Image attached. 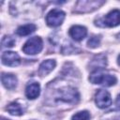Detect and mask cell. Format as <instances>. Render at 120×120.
<instances>
[{"mask_svg": "<svg viewBox=\"0 0 120 120\" xmlns=\"http://www.w3.org/2000/svg\"><path fill=\"white\" fill-rule=\"evenodd\" d=\"M118 38H120V33H119V34H118Z\"/></svg>", "mask_w": 120, "mask_h": 120, "instance_id": "obj_22", "label": "cell"}, {"mask_svg": "<svg viewBox=\"0 0 120 120\" xmlns=\"http://www.w3.org/2000/svg\"><path fill=\"white\" fill-rule=\"evenodd\" d=\"M2 120H8V119H7V118H4V117H3V118H2Z\"/></svg>", "mask_w": 120, "mask_h": 120, "instance_id": "obj_20", "label": "cell"}, {"mask_svg": "<svg viewBox=\"0 0 120 120\" xmlns=\"http://www.w3.org/2000/svg\"><path fill=\"white\" fill-rule=\"evenodd\" d=\"M99 43H100V36H93L87 41V45L90 48H96L99 45Z\"/></svg>", "mask_w": 120, "mask_h": 120, "instance_id": "obj_16", "label": "cell"}, {"mask_svg": "<svg viewBox=\"0 0 120 120\" xmlns=\"http://www.w3.org/2000/svg\"><path fill=\"white\" fill-rule=\"evenodd\" d=\"M55 61L52 60V59H48V60H45L43 61L40 66H39V68H38V72L40 75L42 76H45L47 74H49L54 68H55Z\"/></svg>", "mask_w": 120, "mask_h": 120, "instance_id": "obj_11", "label": "cell"}, {"mask_svg": "<svg viewBox=\"0 0 120 120\" xmlns=\"http://www.w3.org/2000/svg\"><path fill=\"white\" fill-rule=\"evenodd\" d=\"M7 110L8 112L12 114V115H16V116H19V115H22L23 113V111L21 107V105L17 102H11L9 105H8L7 107Z\"/></svg>", "mask_w": 120, "mask_h": 120, "instance_id": "obj_14", "label": "cell"}, {"mask_svg": "<svg viewBox=\"0 0 120 120\" xmlns=\"http://www.w3.org/2000/svg\"><path fill=\"white\" fill-rule=\"evenodd\" d=\"M112 120H120V118H116V119H112Z\"/></svg>", "mask_w": 120, "mask_h": 120, "instance_id": "obj_21", "label": "cell"}, {"mask_svg": "<svg viewBox=\"0 0 120 120\" xmlns=\"http://www.w3.org/2000/svg\"><path fill=\"white\" fill-rule=\"evenodd\" d=\"M14 39L11 37H5L2 40V46L3 47H12L14 45Z\"/></svg>", "mask_w": 120, "mask_h": 120, "instance_id": "obj_17", "label": "cell"}, {"mask_svg": "<svg viewBox=\"0 0 120 120\" xmlns=\"http://www.w3.org/2000/svg\"><path fill=\"white\" fill-rule=\"evenodd\" d=\"M115 104H116V107L117 109L120 110V95H118V97L116 98V101H115Z\"/></svg>", "mask_w": 120, "mask_h": 120, "instance_id": "obj_18", "label": "cell"}, {"mask_svg": "<svg viewBox=\"0 0 120 120\" xmlns=\"http://www.w3.org/2000/svg\"><path fill=\"white\" fill-rule=\"evenodd\" d=\"M95 101L98 108L105 109L112 104L111 95L108 91L104 89H98L95 95Z\"/></svg>", "mask_w": 120, "mask_h": 120, "instance_id": "obj_5", "label": "cell"}, {"mask_svg": "<svg viewBox=\"0 0 120 120\" xmlns=\"http://www.w3.org/2000/svg\"><path fill=\"white\" fill-rule=\"evenodd\" d=\"M101 22L103 26L108 27H115L120 24V10L113 9L110 11L103 19H101Z\"/></svg>", "mask_w": 120, "mask_h": 120, "instance_id": "obj_6", "label": "cell"}, {"mask_svg": "<svg viewBox=\"0 0 120 120\" xmlns=\"http://www.w3.org/2000/svg\"><path fill=\"white\" fill-rule=\"evenodd\" d=\"M71 120H90V113L87 111L78 112L72 115Z\"/></svg>", "mask_w": 120, "mask_h": 120, "instance_id": "obj_15", "label": "cell"}, {"mask_svg": "<svg viewBox=\"0 0 120 120\" xmlns=\"http://www.w3.org/2000/svg\"><path fill=\"white\" fill-rule=\"evenodd\" d=\"M89 81L95 84H102L104 86H112L116 83V78L113 75L104 72L102 69H95L89 76Z\"/></svg>", "mask_w": 120, "mask_h": 120, "instance_id": "obj_1", "label": "cell"}, {"mask_svg": "<svg viewBox=\"0 0 120 120\" xmlns=\"http://www.w3.org/2000/svg\"><path fill=\"white\" fill-rule=\"evenodd\" d=\"M107 64V60H106V56L104 54H99L98 56H96L92 63H91V66L94 67L95 69H102L103 68H105ZM94 69V70H95Z\"/></svg>", "mask_w": 120, "mask_h": 120, "instance_id": "obj_13", "label": "cell"}, {"mask_svg": "<svg viewBox=\"0 0 120 120\" xmlns=\"http://www.w3.org/2000/svg\"><path fill=\"white\" fill-rule=\"evenodd\" d=\"M117 63H118V65L120 66V55H119L118 58H117Z\"/></svg>", "mask_w": 120, "mask_h": 120, "instance_id": "obj_19", "label": "cell"}, {"mask_svg": "<svg viewBox=\"0 0 120 120\" xmlns=\"http://www.w3.org/2000/svg\"><path fill=\"white\" fill-rule=\"evenodd\" d=\"M65 12L58 8L52 9L46 16V22L51 27H56L62 24L65 20Z\"/></svg>", "mask_w": 120, "mask_h": 120, "instance_id": "obj_4", "label": "cell"}, {"mask_svg": "<svg viewBox=\"0 0 120 120\" xmlns=\"http://www.w3.org/2000/svg\"><path fill=\"white\" fill-rule=\"evenodd\" d=\"M1 81L7 89H14L17 86V78L11 73H3L1 76Z\"/></svg>", "mask_w": 120, "mask_h": 120, "instance_id": "obj_9", "label": "cell"}, {"mask_svg": "<svg viewBox=\"0 0 120 120\" xmlns=\"http://www.w3.org/2000/svg\"><path fill=\"white\" fill-rule=\"evenodd\" d=\"M69 36L76 41H80V40H82L86 35H87V30L84 26H82V25H73L70 27L69 31Z\"/></svg>", "mask_w": 120, "mask_h": 120, "instance_id": "obj_8", "label": "cell"}, {"mask_svg": "<svg viewBox=\"0 0 120 120\" xmlns=\"http://www.w3.org/2000/svg\"><path fill=\"white\" fill-rule=\"evenodd\" d=\"M1 59L2 63L8 67H16L20 64V56L15 52H5Z\"/></svg>", "mask_w": 120, "mask_h": 120, "instance_id": "obj_7", "label": "cell"}, {"mask_svg": "<svg viewBox=\"0 0 120 120\" xmlns=\"http://www.w3.org/2000/svg\"><path fill=\"white\" fill-rule=\"evenodd\" d=\"M40 94V85L38 82H30L25 88V96L29 99L37 98Z\"/></svg>", "mask_w": 120, "mask_h": 120, "instance_id": "obj_10", "label": "cell"}, {"mask_svg": "<svg viewBox=\"0 0 120 120\" xmlns=\"http://www.w3.org/2000/svg\"><path fill=\"white\" fill-rule=\"evenodd\" d=\"M79 93L75 88L72 87H65L62 89H59L57 100L64 101L66 103H76L79 100Z\"/></svg>", "mask_w": 120, "mask_h": 120, "instance_id": "obj_2", "label": "cell"}, {"mask_svg": "<svg viewBox=\"0 0 120 120\" xmlns=\"http://www.w3.org/2000/svg\"><path fill=\"white\" fill-rule=\"evenodd\" d=\"M43 48V42L42 39L39 37H33L30 38L23 45L22 51L26 54L34 55L38 53Z\"/></svg>", "mask_w": 120, "mask_h": 120, "instance_id": "obj_3", "label": "cell"}, {"mask_svg": "<svg viewBox=\"0 0 120 120\" xmlns=\"http://www.w3.org/2000/svg\"><path fill=\"white\" fill-rule=\"evenodd\" d=\"M36 25L33 24V23H27V24H24V25H22L20 27H18L16 33L19 35V36H28L30 34H32L33 32H35L36 30Z\"/></svg>", "mask_w": 120, "mask_h": 120, "instance_id": "obj_12", "label": "cell"}]
</instances>
